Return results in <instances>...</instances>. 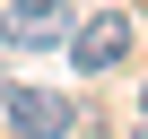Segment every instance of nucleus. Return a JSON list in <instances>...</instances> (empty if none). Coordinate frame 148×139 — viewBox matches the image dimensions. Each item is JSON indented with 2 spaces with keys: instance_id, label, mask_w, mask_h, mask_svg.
Returning <instances> with one entry per match:
<instances>
[{
  "instance_id": "f257e3e1",
  "label": "nucleus",
  "mask_w": 148,
  "mask_h": 139,
  "mask_svg": "<svg viewBox=\"0 0 148 139\" xmlns=\"http://www.w3.org/2000/svg\"><path fill=\"white\" fill-rule=\"evenodd\" d=\"M122 61H131V18H122V9H96V18L70 26V70L105 78V70H122Z\"/></svg>"
},
{
  "instance_id": "f03ea898",
  "label": "nucleus",
  "mask_w": 148,
  "mask_h": 139,
  "mask_svg": "<svg viewBox=\"0 0 148 139\" xmlns=\"http://www.w3.org/2000/svg\"><path fill=\"white\" fill-rule=\"evenodd\" d=\"M70 26H79V9H70V0H9V9H0V44H18V52L70 44Z\"/></svg>"
},
{
  "instance_id": "7ed1b4c3",
  "label": "nucleus",
  "mask_w": 148,
  "mask_h": 139,
  "mask_svg": "<svg viewBox=\"0 0 148 139\" xmlns=\"http://www.w3.org/2000/svg\"><path fill=\"white\" fill-rule=\"evenodd\" d=\"M0 113H9L18 139H70V130H79V104L52 96V87H9V96H0Z\"/></svg>"
},
{
  "instance_id": "20e7f679",
  "label": "nucleus",
  "mask_w": 148,
  "mask_h": 139,
  "mask_svg": "<svg viewBox=\"0 0 148 139\" xmlns=\"http://www.w3.org/2000/svg\"><path fill=\"white\" fill-rule=\"evenodd\" d=\"M139 130H148V78H139Z\"/></svg>"
}]
</instances>
